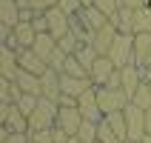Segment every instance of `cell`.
Segmentation results:
<instances>
[{
    "label": "cell",
    "mask_w": 151,
    "mask_h": 143,
    "mask_svg": "<svg viewBox=\"0 0 151 143\" xmlns=\"http://www.w3.org/2000/svg\"><path fill=\"white\" fill-rule=\"evenodd\" d=\"M57 112H60V103H57V100L40 97V103H37V112L29 118V126H32V132H40V129H54V126H57Z\"/></svg>",
    "instance_id": "obj_1"
},
{
    "label": "cell",
    "mask_w": 151,
    "mask_h": 143,
    "mask_svg": "<svg viewBox=\"0 0 151 143\" xmlns=\"http://www.w3.org/2000/svg\"><path fill=\"white\" fill-rule=\"evenodd\" d=\"M97 103H100V112H103V118H106V115H114V112H126V106L131 103V97H128L123 89L100 86V89H97Z\"/></svg>",
    "instance_id": "obj_2"
},
{
    "label": "cell",
    "mask_w": 151,
    "mask_h": 143,
    "mask_svg": "<svg viewBox=\"0 0 151 143\" xmlns=\"http://www.w3.org/2000/svg\"><path fill=\"white\" fill-rule=\"evenodd\" d=\"M106 57L117 69L131 66V63H134V34H117V40H114V46H111V52Z\"/></svg>",
    "instance_id": "obj_3"
},
{
    "label": "cell",
    "mask_w": 151,
    "mask_h": 143,
    "mask_svg": "<svg viewBox=\"0 0 151 143\" xmlns=\"http://www.w3.org/2000/svg\"><path fill=\"white\" fill-rule=\"evenodd\" d=\"M126 129H128V140L131 143H140L145 135H148V129H145V112L134 103H128L126 106Z\"/></svg>",
    "instance_id": "obj_4"
},
{
    "label": "cell",
    "mask_w": 151,
    "mask_h": 143,
    "mask_svg": "<svg viewBox=\"0 0 151 143\" xmlns=\"http://www.w3.org/2000/svg\"><path fill=\"white\" fill-rule=\"evenodd\" d=\"M0 120H3L6 129H12V132H17V135H29V132H32L29 118L17 109L14 103H0Z\"/></svg>",
    "instance_id": "obj_5"
},
{
    "label": "cell",
    "mask_w": 151,
    "mask_h": 143,
    "mask_svg": "<svg viewBox=\"0 0 151 143\" xmlns=\"http://www.w3.org/2000/svg\"><path fill=\"white\" fill-rule=\"evenodd\" d=\"M80 126H83V115H80V109H77V106H60V112H57V129H63L66 135L77 137Z\"/></svg>",
    "instance_id": "obj_6"
},
{
    "label": "cell",
    "mask_w": 151,
    "mask_h": 143,
    "mask_svg": "<svg viewBox=\"0 0 151 143\" xmlns=\"http://www.w3.org/2000/svg\"><path fill=\"white\" fill-rule=\"evenodd\" d=\"M74 20H77L80 26H83V29H86L88 34H91V37H94L97 32H100L103 26H109V23H111V20H109L106 15H103V12H100L97 6H91V9H83V12H80V15H77Z\"/></svg>",
    "instance_id": "obj_7"
},
{
    "label": "cell",
    "mask_w": 151,
    "mask_h": 143,
    "mask_svg": "<svg viewBox=\"0 0 151 143\" xmlns=\"http://www.w3.org/2000/svg\"><path fill=\"white\" fill-rule=\"evenodd\" d=\"M46 20H49V34H54L57 40H63L66 34H71V17L63 12V9H51L46 12Z\"/></svg>",
    "instance_id": "obj_8"
},
{
    "label": "cell",
    "mask_w": 151,
    "mask_h": 143,
    "mask_svg": "<svg viewBox=\"0 0 151 143\" xmlns=\"http://www.w3.org/2000/svg\"><path fill=\"white\" fill-rule=\"evenodd\" d=\"M77 109H80L83 120H94V123H100V120H103L100 103H97V86H94V89H88V92L77 100Z\"/></svg>",
    "instance_id": "obj_9"
},
{
    "label": "cell",
    "mask_w": 151,
    "mask_h": 143,
    "mask_svg": "<svg viewBox=\"0 0 151 143\" xmlns=\"http://www.w3.org/2000/svg\"><path fill=\"white\" fill-rule=\"evenodd\" d=\"M117 26L114 23H109V26H103L100 32L94 34L91 37V46H94V52H97V54H100V57H106V54H109L111 52V46H114V40H117Z\"/></svg>",
    "instance_id": "obj_10"
},
{
    "label": "cell",
    "mask_w": 151,
    "mask_h": 143,
    "mask_svg": "<svg viewBox=\"0 0 151 143\" xmlns=\"http://www.w3.org/2000/svg\"><path fill=\"white\" fill-rule=\"evenodd\" d=\"M17 60H20V69H23V72H29V75H37V77H40V75H46V72H49V63H46L43 57H37L32 49L17 52Z\"/></svg>",
    "instance_id": "obj_11"
},
{
    "label": "cell",
    "mask_w": 151,
    "mask_h": 143,
    "mask_svg": "<svg viewBox=\"0 0 151 143\" xmlns=\"http://www.w3.org/2000/svg\"><path fill=\"white\" fill-rule=\"evenodd\" d=\"M17 75H20L17 52L3 46V52H0V77H3V80H17Z\"/></svg>",
    "instance_id": "obj_12"
},
{
    "label": "cell",
    "mask_w": 151,
    "mask_h": 143,
    "mask_svg": "<svg viewBox=\"0 0 151 143\" xmlns=\"http://www.w3.org/2000/svg\"><path fill=\"white\" fill-rule=\"evenodd\" d=\"M12 34H14L20 52H23V49H32L34 40H37V29H34V23H29V20H20V23L12 29Z\"/></svg>",
    "instance_id": "obj_13"
},
{
    "label": "cell",
    "mask_w": 151,
    "mask_h": 143,
    "mask_svg": "<svg viewBox=\"0 0 151 143\" xmlns=\"http://www.w3.org/2000/svg\"><path fill=\"white\" fill-rule=\"evenodd\" d=\"M120 77H123V92L128 94V97H134V92L143 86V72H140V66H126L120 69Z\"/></svg>",
    "instance_id": "obj_14"
},
{
    "label": "cell",
    "mask_w": 151,
    "mask_h": 143,
    "mask_svg": "<svg viewBox=\"0 0 151 143\" xmlns=\"http://www.w3.org/2000/svg\"><path fill=\"white\" fill-rule=\"evenodd\" d=\"M117 72V66L111 63L109 57H100L97 63H94V69H91V83L100 89V86H109V80H111V75Z\"/></svg>",
    "instance_id": "obj_15"
},
{
    "label": "cell",
    "mask_w": 151,
    "mask_h": 143,
    "mask_svg": "<svg viewBox=\"0 0 151 143\" xmlns=\"http://www.w3.org/2000/svg\"><path fill=\"white\" fill-rule=\"evenodd\" d=\"M20 20H23V12L17 6V0H0V23L6 29H14Z\"/></svg>",
    "instance_id": "obj_16"
},
{
    "label": "cell",
    "mask_w": 151,
    "mask_h": 143,
    "mask_svg": "<svg viewBox=\"0 0 151 143\" xmlns=\"http://www.w3.org/2000/svg\"><path fill=\"white\" fill-rule=\"evenodd\" d=\"M32 52L49 63V57L57 52V37H54V34H49V32H40V34H37V40H34V46H32Z\"/></svg>",
    "instance_id": "obj_17"
},
{
    "label": "cell",
    "mask_w": 151,
    "mask_h": 143,
    "mask_svg": "<svg viewBox=\"0 0 151 143\" xmlns=\"http://www.w3.org/2000/svg\"><path fill=\"white\" fill-rule=\"evenodd\" d=\"M17 89L23 94H34V97H43V83H40V77L37 75H29V72H23L20 69V75H17Z\"/></svg>",
    "instance_id": "obj_18"
},
{
    "label": "cell",
    "mask_w": 151,
    "mask_h": 143,
    "mask_svg": "<svg viewBox=\"0 0 151 143\" xmlns=\"http://www.w3.org/2000/svg\"><path fill=\"white\" fill-rule=\"evenodd\" d=\"M40 83H43V97H49V100H57L60 103V72L49 69L46 75H40Z\"/></svg>",
    "instance_id": "obj_19"
},
{
    "label": "cell",
    "mask_w": 151,
    "mask_h": 143,
    "mask_svg": "<svg viewBox=\"0 0 151 143\" xmlns=\"http://www.w3.org/2000/svg\"><path fill=\"white\" fill-rule=\"evenodd\" d=\"M151 54V34H134V66H145Z\"/></svg>",
    "instance_id": "obj_20"
},
{
    "label": "cell",
    "mask_w": 151,
    "mask_h": 143,
    "mask_svg": "<svg viewBox=\"0 0 151 143\" xmlns=\"http://www.w3.org/2000/svg\"><path fill=\"white\" fill-rule=\"evenodd\" d=\"M111 23L117 26V32H120V34H134V12L120 9L117 15L111 17Z\"/></svg>",
    "instance_id": "obj_21"
},
{
    "label": "cell",
    "mask_w": 151,
    "mask_h": 143,
    "mask_svg": "<svg viewBox=\"0 0 151 143\" xmlns=\"http://www.w3.org/2000/svg\"><path fill=\"white\" fill-rule=\"evenodd\" d=\"M74 57L80 60V66H83L86 72H88V77H91V69H94V63L100 60V54L94 52V46H91V43H83V46H80V52H77Z\"/></svg>",
    "instance_id": "obj_22"
},
{
    "label": "cell",
    "mask_w": 151,
    "mask_h": 143,
    "mask_svg": "<svg viewBox=\"0 0 151 143\" xmlns=\"http://www.w3.org/2000/svg\"><path fill=\"white\" fill-rule=\"evenodd\" d=\"M134 34H151V6L134 12Z\"/></svg>",
    "instance_id": "obj_23"
},
{
    "label": "cell",
    "mask_w": 151,
    "mask_h": 143,
    "mask_svg": "<svg viewBox=\"0 0 151 143\" xmlns=\"http://www.w3.org/2000/svg\"><path fill=\"white\" fill-rule=\"evenodd\" d=\"M106 123H109L111 129H114V132H117V137L123 143L128 140V129H126V115H123V112H114V115H106Z\"/></svg>",
    "instance_id": "obj_24"
},
{
    "label": "cell",
    "mask_w": 151,
    "mask_h": 143,
    "mask_svg": "<svg viewBox=\"0 0 151 143\" xmlns=\"http://www.w3.org/2000/svg\"><path fill=\"white\" fill-rule=\"evenodd\" d=\"M131 103H134V106H140L143 112H148V109H151V86H148V83H143V86L134 92Z\"/></svg>",
    "instance_id": "obj_25"
},
{
    "label": "cell",
    "mask_w": 151,
    "mask_h": 143,
    "mask_svg": "<svg viewBox=\"0 0 151 143\" xmlns=\"http://www.w3.org/2000/svg\"><path fill=\"white\" fill-rule=\"evenodd\" d=\"M97 126H100V123H94V120H83V126H80V132H77V140L97 143Z\"/></svg>",
    "instance_id": "obj_26"
},
{
    "label": "cell",
    "mask_w": 151,
    "mask_h": 143,
    "mask_svg": "<svg viewBox=\"0 0 151 143\" xmlns=\"http://www.w3.org/2000/svg\"><path fill=\"white\" fill-rule=\"evenodd\" d=\"M97 143H123V140L117 137V132H114V129L106 123V118H103V120H100V126H97Z\"/></svg>",
    "instance_id": "obj_27"
},
{
    "label": "cell",
    "mask_w": 151,
    "mask_h": 143,
    "mask_svg": "<svg viewBox=\"0 0 151 143\" xmlns=\"http://www.w3.org/2000/svg\"><path fill=\"white\" fill-rule=\"evenodd\" d=\"M37 103H40V97H34V94H20V100H17L14 106L23 112L26 118H32L34 112H37Z\"/></svg>",
    "instance_id": "obj_28"
},
{
    "label": "cell",
    "mask_w": 151,
    "mask_h": 143,
    "mask_svg": "<svg viewBox=\"0 0 151 143\" xmlns=\"http://www.w3.org/2000/svg\"><path fill=\"white\" fill-rule=\"evenodd\" d=\"M60 75H68V77H88V72H86V69L80 66V60H77V57H68Z\"/></svg>",
    "instance_id": "obj_29"
},
{
    "label": "cell",
    "mask_w": 151,
    "mask_h": 143,
    "mask_svg": "<svg viewBox=\"0 0 151 143\" xmlns=\"http://www.w3.org/2000/svg\"><path fill=\"white\" fill-rule=\"evenodd\" d=\"M57 6H60V0H29V9L37 12V15H46V12H51Z\"/></svg>",
    "instance_id": "obj_30"
},
{
    "label": "cell",
    "mask_w": 151,
    "mask_h": 143,
    "mask_svg": "<svg viewBox=\"0 0 151 143\" xmlns=\"http://www.w3.org/2000/svg\"><path fill=\"white\" fill-rule=\"evenodd\" d=\"M94 6H97V9L103 12V15H106V17L111 20V17H114V15L120 12V0H94Z\"/></svg>",
    "instance_id": "obj_31"
},
{
    "label": "cell",
    "mask_w": 151,
    "mask_h": 143,
    "mask_svg": "<svg viewBox=\"0 0 151 143\" xmlns=\"http://www.w3.org/2000/svg\"><path fill=\"white\" fill-rule=\"evenodd\" d=\"M32 143H54V129H40V132H29Z\"/></svg>",
    "instance_id": "obj_32"
},
{
    "label": "cell",
    "mask_w": 151,
    "mask_h": 143,
    "mask_svg": "<svg viewBox=\"0 0 151 143\" xmlns=\"http://www.w3.org/2000/svg\"><path fill=\"white\" fill-rule=\"evenodd\" d=\"M60 9H63L68 17H77L83 12V3H80V0H60Z\"/></svg>",
    "instance_id": "obj_33"
},
{
    "label": "cell",
    "mask_w": 151,
    "mask_h": 143,
    "mask_svg": "<svg viewBox=\"0 0 151 143\" xmlns=\"http://www.w3.org/2000/svg\"><path fill=\"white\" fill-rule=\"evenodd\" d=\"M120 9H128V12H140V9H145V0H120Z\"/></svg>",
    "instance_id": "obj_34"
},
{
    "label": "cell",
    "mask_w": 151,
    "mask_h": 143,
    "mask_svg": "<svg viewBox=\"0 0 151 143\" xmlns=\"http://www.w3.org/2000/svg\"><path fill=\"white\" fill-rule=\"evenodd\" d=\"M3 143H32V137H29V135H17V132H12V135H9Z\"/></svg>",
    "instance_id": "obj_35"
},
{
    "label": "cell",
    "mask_w": 151,
    "mask_h": 143,
    "mask_svg": "<svg viewBox=\"0 0 151 143\" xmlns=\"http://www.w3.org/2000/svg\"><path fill=\"white\" fill-rule=\"evenodd\" d=\"M145 129H148V135H151V109L145 112Z\"/></svg>",
    "instance_id": "obj_36"
},
{
    "label": "cell",
    "mask_w": 151,
    "mask_h": 143,
    "mask_svg": "<svg viewBox=\"0 0 151 143\" xmlns=\"http://www.w3.org/2000/svg\"><path fill=\"white\" fill-rule=\"evenodd\" d=\"M140 143H151V135H145V137H143V140H140Z\"/></svg>",
    "instance_id": "obj_37"
},
{
    "label": "cell",
    "mask_w": 151,
    "mask_h": 143,
    "mask_svg": "<svg viewBox=\"0 0 151 143\" xmlns=\"http://www.w3.org/2000/svg\"><path fill=\"white\" fill-rule=\"evenodd\" d=\"M145 66H151V54H148V60H145Z\"/></svg>",
    "instance_id": "obj_38"
},
{
    "label": "cell",
    "mask_w": 151,
    "mask_h": 143,
    "mask_svg": "<svg viewBox=\"0 0 151 143\" xmlns=\"http://www.w3.org/2000/svg\"><path fill=\"white\" fill-rule=\"evenodd\" d=\"M71 143H83V140H77V137H71Z\"/></svg>",
    "instance_id": "obj_39"
},
{
    "label": "cell",
    "mask_w": 151,
    "mask_h": 143,
    "mask_svg": "<svg viewBox=\"0 0 151 143\" xmlns=\"http://www.w3.org/2000/svg\"><path fill=\"white\" fill-rule=\"evenodd\" d=\"M148 86H151V83H148Z\"/></svg>",
    "instance_id": "obj_40"
}]
</instances>
